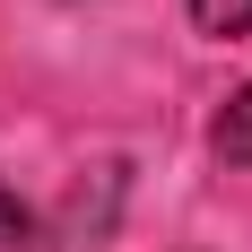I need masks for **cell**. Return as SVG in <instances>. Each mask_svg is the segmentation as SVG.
<instances>
[{
	"label": "cell",
	"instance_id": "obj_1",
	"mask_svg": "<svg viewBox=\"0 0 252 252\" xmlns=\"http://www.w3.org/2000/svg\"><path fill=\"white\" fill-rule=\"evenodd\" d=\"M218 157L226 165H252V78L226 96V113H218Z\"/></svg>",
	"mask_w": 252,
	"mask_h": 252
},
{
	"label": "cell",
	"instance_id": "obj_2",
	"mask_svg": "<svg viewBox=\"0 0 252 252\" xmlns=\"http://www.w3.org/2000/svg\"><path fill=\"white\" fill-rule=\"evenodd\" d=\"M191 26L218 35V44L226 35H252V0H191Z\"/></svg>",
	"mask_w": 252,
	"mask_h": 252
},
{
	"label": "cell",
	"instance_id": "obj_3",
	"mask_svg": "<svg viewBox=\"0 0 252 252\" xmlns=\"http://www.w3.org/2000/svg\"><path fill=\"white\" fill-rule=\"evenodd\" d=\"M0 252H44V226L18 209V191L0 183Z\"/></svg>",
	"mask_w": 252,
	"mask_h": 252
}]
</instances>
